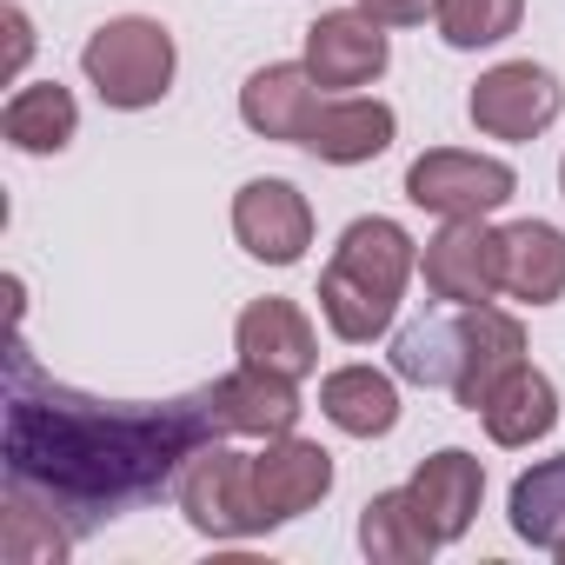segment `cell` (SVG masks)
<instances>
[{"instance_id": "13", "label": "cell", "mask_w": 565, "mask_h": 565, "mask_svg": "<svg viewBox=\"0 0 565 565\" xmlns=\"http://www.w3.org/2000/svg\"><path fill=\"white\" fill-rule=\"evenodd\" d=\"M393 140H399V114L386 100H373V94H327L300 147L313 160H327V167H366Z\"/></svg>"}, {"instance_id": "3", "label": "cell", "mask_w": 565, "mask_h": 565, "mask_svg": "<svg viewBox=\"0 0 565 565\" xmlns=\"http://www.w3.org/2000/svg\"><path fill=\"white\" fill-rule=\"evenodd\" d=\"M81 74L87 87L100 94V107L114 114H147L173 94V74H180V47L173 34L153 21V14H114L87 34L81 47Z\"/></svg>"}, {"instance_id": "14", "label": "cell", "mask_w": 565, "mask_h": 565, "mask_svg": "<svg viewBox=\"0 0 565 565\" xmlns=\"http://www.w3.org/2000/svg\"><path fill=\"white\" fill-rule=\"evenodd\" d=\"M406 492H413V505H419L426 532H433L439 545H452V539H466V532H472V519H479L486 466H479L466 446H439L433 459H419V472L406 479Z\"/></svg>"}, {"instance_id": "8", "label": "cell", "mask_w": 565, "mask_h": 565, "mask_svg": "<svg viewBox=\"0 0 565 565\" xmlns=\"http://www.w3.org/2000/svg\"><path fill=\"white\" fill-rule=\"evenodd\" d=\"M419 273H426V294L446 300V307H486L505 294L499 279V226L486 220H446L426 253H419Z\"/></svg>"}, {"instance_id": "20", "label": "cell", "mask_w": 565, "mask_h": 565, "mask_svg": "<svg viewBox=\"0 0 565 565\" xmlns=\"http://www.w3.org/2000/svg\"><path fill=\"white\" fill-rule=\"evenodd\" d=\"M81 134V100L61 87V81H28L8 94V107H0V140H8L14 153H61L67 140Z\"/></svg>"}, {"instance_id": "10", "label": "cell", "mask_w": 565, "mask_h": 565, "mask_svg": "<svg viewBox=\"0 0 565 565\" xmlns=\"http://www.w3.org/2000/svg\"><path fill=\"white\" fill-rule=\"evenodd\" d=\"M327 492H333V452L320 439L279 433V439H266L253 452V499H259L266 532L287 525V519H300V512H313Z\"/></svg>"}, {"instance_id": "19", "label": "cell", "mask_w": 565, "mask_h": 565, "mask_svg": "<svg viewBox=\"0 0 565 565\" xmlns=\"http://www.w3.org/2000/svg\"><path fill=\"white\" fill-rule=\"evenodd\" d=\"M479 419H486V439L492 446H539L552 426H558V386L539 373V366H512L492 393H486V406H479Z\"/></svg>"}, {"instance_id": "25", "label": "cell", "mask_w": 565, "mask_h": 565, "mask_svg": "<svg viewBox=\"0 0 565 565\" xmlns=\"http://www.w3.org/2000/svg\"><path fill=\"white\" fill-rule=\"evenodd\" d=\"M0 28H8V81L28 67V54H34V21H28V8H0Z\"/></svg>"}, {"instance_id": "6", "label": "cell", "mask_w": 565, "mask_h": 565, "mask_svg": "<svg viewBox=\"0 0 565 565\" xmlns=\"http://www.w3.org/2000/svg\"><path fill=\"white\" fill-rule=\"evenodd\" d=\"M466 114H472V127H479L486 140L519 147V140H539V134L565 114V87H558V74L539 67V61H499V67H486V74L472 81Z\"/></svg>"}, {"instance_id": "7", "label": "cell", "mask_w": 565, "mask_h": 565, "mask_svg": "<svg viewBox=\"0 0 565 565\" xmlns=\"http://www.w3.org/2000/svg\"><path fill=\"white\" fill-rule=\"evenodd\" d=\"M393 28L386 21H373L366 8H333V14H320L313 28H307V74L327 87V94H360V87H373L386 67H393V41H386Z\"/></svg>"}, {"instance_id": "16", "label": "cell", "mask_w": 565, "mask_h": 565, "mask_svg": "<svg viewBox=\"0 0 565 565\" xmlns=\"http://www.w3.org/2000/svg\"><path fill=\"white\" fill-rule=\"evenodd\" d=\"M213 413L226 426V439H279L300 426V380H279L259 366H233L213 380Z\"/></svg>"}, {"instance_id": "17", "label": "cell", "mask_w": 565, "mask_h": 565, "mask_svg": "<svg viewBox=\"0 0 565 565\" xmlns=\"http://www.w3.org/2000/svg\"><path fill=\"white\" fill-rule=\"evenodd\" d=\"M499 279L525 307L565 300V233L552 220H512L499 226Z\"/></svg>"}, {"instance_id": "5", "label": "cell", "mask_w": 565, "mask_h": 565, "mask_svg": "<svg viewBox=\"0 0 565 565\" xmlns=\"http://www.w3.org/2000/svg\"><path fill=\"white\" fill-rule=\"evenodd\" d=\"M519 193V173L499 153H466V147H433L406 167V200L439 220H492Z\"/></svg>"}, {"instance_id": "27", "label": "cell", "mask_w": 565, "mask_h": 565, "mask_svg": "<svg viewBox=\"0 0 565 565\" xmlns=\"http://www.w3.org/2000/svg\"><path fill=\"white\" fill-rule=\"evenodd\" d=\"M552 558H558V565H565V539H558V545H552Z\"/></svg>"}, {"instance_id": "21", "label": "cell", "mask_w": 565, "mask_h": 565, "mask_svg": "<svg viewBox=\"0 0 565 565\" xmlns=\"http://www.w3.org/2000/svg\"><path fill=\"white\" fill-rule=\"evenodd\" d=\"M360 552H366L373 565H426V558L439 552V539L426 532V519H419V505H413L406 486L373 492V499L360 505Z\"/></svg>"}, {"instance_id": "18", "label": "cell", "mask_w": 565, "mask_h": 565, "mask_svg": "<svg viewBox=\"0 0 565 565\" xmlns=\"http://www.w3.org/2000/svg\"><path fill=\"white\" fill-rule=\"evenodd\" d=\"M320 413L347 439H386L399 426V380L380 366H333L320 380Z\"/></svg>"}, {"instance_id": "9", "label": "cell", "mask_w": 565, "mask_h": 565, "mask_svg": "<svg viewBox=\"0 0 565 565\" xmlns=\"http://www.w3.org/2000/svg\"><path fill=\"white\" fill-rule=\"evenodd\" d=\"M233 239L259 266H300L313 246V206L294 180H246L233 193Z\"/></svg>"}, {"instance_id": "24", "label": "cell", "mask_w": 565, "mask_h": 565, "mask_svg": "<svg viewBox=\"0 0 565 565\" xmlns=\"http://www.w3.org/2000/svg\"><path fill=\"white\" fill-rule=\"evenodd\" d=\"M452 366H459V313L452 320H413L393 340V373L413 386H452Z\"/></svg>"}, {"instance_id": "4", "label": "cell", "mask_w": 565, "mask_h": 565, "mask_svg": "<svg viewBox=\"0 0 565 565\" xmlns=\"http://www.w3.org/2000/svg\"><path fill=\"white\" fill-rule=\"evenodd\" d=\"M173 499L186 512V525L213 545H233V539H259L266 519H259V499H253V452L239 446H200L180 479H173Z\"/></svg>"}, {"instance_id": "12", "label": "cell", "mask_w": 565, "mask_h": 565, "mask_svg": "<svg viewBox=\"0 0 565 565\" xmlns=\"http://www.w3.org/2000/svg\"><path fill=\"white\" fill-rule=\"evenodd\" d=\"M512 366H525V327H519L512 313H499L492 300H486V307H459V366H452V386H446V393H452L466 413H479L486 393H492Z\"/></svg>"}, {"instance_id": "15", "label": "cell", "mask_w": 565, "mask_h": 565, "mask_svg": "<svg viewBox=\"0 0 565 565\" xmlns=\"http://www.w3.org/2000/svg\"><path fill=\"white\" fill-rule=\"evenodd\" d=\"M320 100H327V87L307 74V61H273V67L246 74V87H239V120H246L259 140L300 147L307 127H313V114H320Z\"/></svg>"}, {"instance_id": "2", "label": "cell", "mask_w": 565, "mask_h": 565, "mask_svg": "<svg viewBox=\"0 0 565 565\" xmlns=\"http://www.w3.org/2000/svg\"><path fill=\"white\" fill-rule=\"evenodd\" d=\"M413 273H419V239L399 220H386V213L353 220L340 233L327 273H320V294H313L320 300V320L333 327V340L373 347L380 333H393Z\"/></svg>"}, {"instance_id": "23", "label": "cell", "mask_w": 565, "mask_h": 565, "mask_svg": "<svg viewBox=\"0 0 565 565\" xmlns=\"http://www.w3.org/2000/svg\"><path fill=\"white\" fill-rule=\"evenodd\" d=\"M525 21V0H433V28L452 54H479L512 41Z\"/></svg>"}, {"instance_id": "26", "label": "cell", "mask_w": 565, "mask_h": 565, "mask_svg": "<svg viewBox=\"0 0 565 565\" xmlns=\"http://www.w3.org/2000/svg\"><path fill=\"white\" fill-rule=\"evenodd\" d=\"M360 8H366L373 21H386V28H419V21L433 14V0H360Z\"/></svg>"}, {"instance_id": "11", "label": "cell", "mask_w": 565, "mask_h": 565, "mask_svg": "<svg viewBox=\"0 0 565 565\" xmlns=\"http://www.w3.org/2000/svg\"><path fill=\"white\" fill-rule=\"evenodd\" d=\"M233 353L239 366H259V373H279V380H307L320 366V333L307 320L300 300H253L233 327Z\"/></svg>"}, {"instance_id": "22", "label": "cell", "mask_w": 565, "mask_h": 565, "mask_svg": "<svg viewBox=\"0 0 565 565\" xmlns=\"http://www.w3.org/2000/svg\"><path fill=\"white\" fill-rule=\"evenodd\" d=\"M505 519H512V532H519L525 545H539V552H552V545L565 539V452H552V459H539V466H525V472L512 479Z\"/></svg>"}, {"instance_id": "1", "label": "cell", "mask_w": 565, "mask_h": 565, "mask_svg": "<svg viewBox=\"0 0 565 565\" xmlns=\"http://www.w3.org/2000/svg\"><path fill=\"white\" fill-rule=\"evenodd\" d=\"M226 439L213 413V386L160 406H120V399H87L74 386H54L34 373L28 347L14 340V380H8V433H0V459H8V486L74 512V532L120 519L140 499H160L180 466Z\"/></svg>"}, {"instance_id": "28", "label": "cell", "mask_w": 565, "mask_h": 565, "mask_svg": "<svg viewBox=\"0 0 565 565\" xmlns=\"http://www.w3.org/2000/svg\"><path fill=\"white\" fill-rule=\"evenodd\" d=\"M558 193H565V160H558Z\"/></svg>"}]
</instances>
